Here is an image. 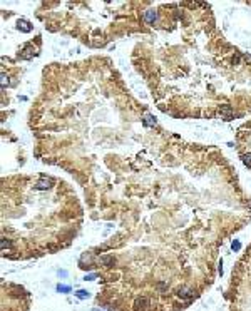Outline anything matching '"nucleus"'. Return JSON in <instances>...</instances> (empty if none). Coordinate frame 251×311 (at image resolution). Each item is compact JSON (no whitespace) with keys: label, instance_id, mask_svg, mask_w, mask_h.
I'll return each mask as SVG.
<instances>
[{"label":"nucleus","instance_id":"39448f33","mask_svg":"<svg viewBox=\"0 0 251 311\" xmlns=\"http://www.w3.org/2000/svg\"><path fill=\"white\" fill-rule=\"evenodd\" d=\"M144 20L149 22V24H154V22L157 20V14L154 10H146V12H144Z\"/></svg>","mask_w":251,"mask_h":311},{"label":"nucleus","instance_id":"dca6fc26","mask_svg":"<svg viewBox=\"0 0 251 311\" xmlns=\"http://www.w3.org/2000/svg\"><path fill=\"white\" fill-rule=\"evenodd\" d=\"M97 278V274H87V276L84 278V281H92V279H95Z\"/></svg>","mask_w":251,"mask_h":311},{"label":"nucleus","instance_id":"f257e3e1","mask_svg":"<svg viewBox=\"0 0 251 311\" xmlns=\"http://www.w3.org/2000/svg\"><path fill=\"white\" fill-rule=\"evenodd\" d=\"M149 306H151L149 298L137 296L136 299H134V310H136V311H147V310H149Z\"/></svg>","mask_w":251,"mask_h":311},{"label":"nucleus","instance_id":"f8f14e48","mask_svg":"<svg viewBox=\"0 0 251 311\" xmlns=\"http://www.w3.org/2000/svg\"><path fill=\"white\" fill-rule=\"evenodd\" d=\"M75 296L79 298V299H86V298L89 296V293H87L86 289H79L77 293H75Z\"/></svg>","mask_w":251,"mask_h":311},{"label":"nucleus","instance_id":"f3484780","mask_svg":"<svg viewBox=\"0 0 251 311\" xmlns=\"http://www.w3.org/2000/svg\"><path fill=\"white\" fill-rule=\"evenodd\" d=\"M92 311H102V310H97V308H94V310H92Z\"/></svg>","mask_w":251,"mask_h":311},{"label":"nucleus","instance_id":"0eeeda50","mask_svg":"<svg viewBox=\"0 0 251 311\" xmlns=\"http://www.w3.org/2000/svg\"><path fill=\"white\" fill-rule=\"evenodd\" d=\"M35 55V49L32 45H25L24 49V54H22V59H32Z\"/></svg>","mask_w":251,"mask_h":311},{"label":"nucleus","instance_id":"9b49d317","mask_svg":"<svg viewBox=\"0 0 251 311\" xmlns=\"http://www.w3.org/2000/svg\"><path fill=\"white\" fill-rule=\"evenodd\" d=\"M70 289H72V288H70V286H65V284H59V286H57V291H59V293H70Z\"/></svg>","mask_w":251,"mask_h":311},{"label":"nucleus","instance_id":"ddd939ff","mask_svg":"<svg viewBox=\"0 0 251 311\" xmlns=\"http://www.w3.org/2000/svg\"><path fill=\"white\" fill-rule=\"evenodd\" d=\"M8 84H10V81H8V77L5 74H2V89H5L8 85Z\"/></svg>","mask_w":251,"mask_h":311},{"label":"nucleus","instance_id":"f03ea898","mask_svg":"<svg viewBox=\"0 0 251 311\" xmlns=\"http://www.w3.org/2000/svg\"><path fill=\"white\" fill-rule=\"evenodd\" d=\"M52 184H54V179H52V177L42 176V177H40V181L35 184V187H37L39 191H45V189H49V187H50Z\"/></svg>","mask_w":251,"mask_h":311},{"label":"nucleus","instance_id":"423d86ee","mask_svg":"<svg viewBox=\"0 0 251 311\" xmlns=\"http://www.w3.org/2000/svg\"><path fill=\"white\" fill-rule=\"evenodd\" d=\"M101 264L102 266H114V263H115V259H114V256H109V254H106V256H101Z\"/></svg>","mask_w":251,"mask_h":311},{"label":"nucleus","instance_id":"9d476101","mask_svg":"<svg viewBox=\"0 0 251 311\" xmlns=\"http://www.w3.org/2000/svg\"><path fill=\"white\" fill-rule=\"evenodd\" d=\"M19 28H22L24 32H30V30H32V27L29 25L27 22H19Z\"/></svg>","mask_w":251,"mask_h":311},{"label":"nucleus","instance_id":"7ed1b4c3","mask_svg":"<svg viewBox=\"0 0 251 311\" xmlns=\"http://www.w3.org/2000/svg\"><path fill=\"white\" fill-rule=\"evenodd\" d=\"M177 298H181V299H191V298L194 296V291L191 289V288H179L177 289Z\"/></svg>","mask_w":251,"mask_h":311},{"label":"nucleus","instance_id":"a211bd4d","mask_svg":"<svg viewBox=\"0 0 251 311\" xmlns=\"http://www.w3.org/2000/svg\"><path fill=\"white\" fill-rule=\"evenodd\" d=\"M248 206H250V208H251V201H250V203H248Z\"/></svg>","mask_w":251,"mask_h":311},{"label":"nucleus","instance_id":"20e7f679","mask_svg":"<svg viewBox=\"0 0 251 311\" xmlns=\"http://www.w3.org/2000/svg\"><path fill=\"white\" fill-rule=\"evenodd\" d=\"M219 114L223 115L226 121H229V119H233V109L229 106H221L219 107Z\"/></svg>","mask_w":251,"mask_h":311},{"label":"nucleus","instance_id":"1a4fd4ad","mask_svg":"<svg viewBox=\"0 0 251 311\" xmlns=\"http://www.w3.org/2000/svg\"><path fill=\"white\" fill-rule=\"evenodd\" d=\"M144 124H146V126H156V119H154L152 115H146V117H144Z\"/></svg>","mask_w":251,"mask_h":311},{"label":"nucleus","instance_id":"2eb2a0df","mask_svg":"<svg viewBox=\"0 0 251 311\" xmlns=\"http://www.w3.org/2000/svg\"><path fill=\"white\" fill-rule=\"evenodd\" d=\"M12 244H10V241H5V239H2V249H5V248H10Z\"/></svg>","mask_w":251,"mask_h":311},{"label":"nucleus","instance_id":"6e6552de","mask_svg":"<svg viewBox=\"0 0 251 311\" xmlns=\"http://www.w3.org/2000/svg\"><path fill=\"white\" fill-rule=\"evenodd\" d=\"M241 159H243L244 166L251 169V154H243V156H241Z\"/></svg>","mask_w":251,"mask_h":311},{"label":"nucleus","instance_id":"4468645a","mask_svg":"<svg viewBox=\"0 0 251 311\" xmlns=\"http://www.w3.org/2000/svg\"><path fill=\"white\" fill-rule=\"evenodd\" d=\"M231 248H233V251H239V248H241V244H239V241H234V243L231 244Z\"/></svg>","mask_w":251,"mask_h":311}]
</instances>
